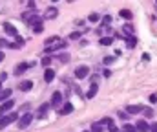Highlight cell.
<instances>
[{
	"instance_id": "5b68a950",
	"label": "cell",
	"mask_w": 157,
	"mask_h": 132,
	"mask_svg": "<svg viewBox=\"0 0 157 132\" xmlns=\"http://www.w3.org/2000/svg\"><path fill=\"white\" fill-rule=\"evenodd\" d=\"M135 129H137V132H150V125H148L146 121L139 119V121H137V125H135Z\"/></svg>"
},
{
	"instance_id": "e0dca14e",
	"label": "cell",
	"mask_w": 157,
	"mask_h": 132,
	"mask_svg": "<svg viewBox=\"0 0 157 132\" xmlns=\"http://www.w3.org/2000/svg\"><path fill=\"white\" fill-rule=\"evenodd\" d=\"M99 123H101L102 127H110V129L113 127V119H112V118H104V119H101Z\"/></svg>"
},
{
	"instance_id": "8992f818",
	"label": "cell",
	"mask_w": 157,
	"mask_h": 132,
	"mask_svg": "<svg viewBox=\"0 0 157 132\" xmlns=\"http://www.w3.org/2000/svg\"><path fill=\"white\" fill-rule=\"evenodd\" d=\"M62 103V94L60 92H53V95H51V105L53 106H59Z\"/></svg>"
},
{
	"instance_id": "ffe728a7",
	"label": "cell",
	"mask_w": 157,
	"mask_h": 132,
	"mask_svg": "<svg viewBox=\"0 0 157 132\" xmlns=\"http://www.w3.org/2000/svg\"><path fill=\"white\" fill-rule=\"evenodd\" d=\"M102 129H104V127H102V125L97 121V123H93V127H91V132H102Z\"/></svg>"
},
{
	"instance_id": "4dcf8cb0",
	"label": "cell",
	"mask_w": 157,
	"mask_h": 132,
	"mask_svg": "<svg viewBox=\"0 0 157 132\" xmlns=\"http://www.w3.org/2000/svg\"><path fill=\"white\" fill-rule=\"evenodd\" d=\"M49 62H51V59H49V57H46V59H42V64H44V66H48Z\"/></svg>"
},
{
	"instance_id": "8fae6325",
	"label": "cell",
	"mask_w": 157,
	"mask_h": 132,
	"mask_svg": "<svg viewBox=\"0 0 157 132\" xmlns=\"http://www.w3.org/2000/svg\"><path fill=\"white\" fill-rule=\"evenodd\" d=\"M97 85H95V83H93V85H91V86H90V90H88V95H86V97H88V99H93V97H95V95H97Z\"/></svg>"
},
{
	"instance_id": "603a6c76",
	"label": "cell",
	"mask_w": 157,
	"mask_h": 132,
	"mask_svg": "<svg viewBox=\"0 0 157 132\" xmlns=\"http://www.w3.org/2000/svg\"><path fill=\"white\" fill-rule=\"evenodd\" d=\"M88 20H90V22H97V20H99V15H97V13H91V15L88 17Z\"/></svg>"
},
{
	"instance_id": "4fadbf2b",
	"label": "cell",
	"mask_w": 157,
	"mask_h": 132,
	"mask_svg": "<svg viewBox=\"0 0 157 132\" xmlns=\"http://www.w3.org/2000/svg\"><path fill=\"white\" fill-rule=\"evenodd\" d=\"M57 15H59L57 7H48V11H46V17H48V18H55Z\"/></svg>"
},
{
	"instance_id": "cb8c5ba5",
	"label": "cell",
	"mask_w": 157,
	"mask_h": 132,
	"mask_svg": "<svg viewBox=\"0 0 157 132\" xmlns=\"http://www.w3.org/2000/svg\"><path fill=\"white\" fill-rule=\"evenodd\" d=\"M48 108H49V103H46V105H42V106H40V110H39V116H42V114H44V112H46Z\"/></svg>"
},
{
	"instance_id": "7c38bea8",
	"label": "cell",
	"mask_w": 157,
	"mask_h": 132,
	"mask_svg": "<svg viewBox=\"0 0 157 132\" xmlns=\"http://www.w3.org/2000/svg\"><path fill=\"white\" fill-rule=\"evenodd\" d=\"M11 97V90L6 88V90H0V101H7Z\"/></svg>"
},
{
	"instance_id": "5bb4252c",
	"label": "cell",
	"mask_w": 157,
	"mask_h": 132,
	"mask_svg": "<svg viewBox=\"0 0 157 132\" xmlns=\"http://www.w3.org/2000/svg\"><path fill=\"white\" fill-rule=\"evenodd\" d=\"M28 68H29V64H26V62H24V64H18V66L15 68V74H17V75H20V74H24Z\"/></svg>"
},
{
	"instance_id": "ac0fdd59",
	"label": "cell",
	"mask_w": 157,
	"mask_h": 132,
	"mask_svg": "<svg viewBox=\"0 0 157 132\" xmlns=\"http://www.w3.org/2000/svg\"><path fill=\"white\" fill-rule=\"evenodd\" d=\"M70 112H73V106H71L70 103H66V105H64V106L60 108V114L64 116V114H70Z\"/></svg>"
},
{
	"instance_id": "836d02e7",
	"label": "cell",
	"mask_w": 157,
	"mask_h": 132,
	"mask_svg": "<svg viewBox=\"0 0 157 132\" xmlns=\"http://www.w3.org/2000/svg\"><path fill=\"white\" fill-rule=\"evenodd\" d=\"M110 132H119V130L115 129V127H112V129H110Z\"/></svg>"
},
{
	"instance_id": "277c9868",
	"label": "cell",
	"mask_w": 157,
	"mask_h": 132,
	"mask_svg": "<svg viewBox=\"0 0 157 132\" xmlns=\"http://www.w3.org/2000/svg\"><path fill=\"white\" fill-rule=\"evenodd\" d=\"M13 103H15V101H11V99H7L6 103H2V105H0V116H4L6 112H9V110L13 108Z\"/></svg>"
},
{
	"instance_id": "7402d4cb",
	"label": "cell",
	"mask_w": 157,
	"mask_h": 132,
	"mask_svg": "<svg viewBox=\"0 0 157 132\" xmlns=\"http://www.w3.org/2000/svg\"><path fill=\"white\" fill-rule=\"evenodd\" d=\"M33 31H35V33H42V31H44V26H42V24H37V26H33Z\"/></svg>"
},
{
	"instance_id": "8d00e7d4",
	"label": "cell",
	"mask_w": 157,
	"mask_h": 132,
	"mask_svg": "<svg viewBox=\"0 0 157 132\" xmlns=\"http://www.w3.org/2000/svg\"><path fill=\"white\" fill-rule=\"evenodd\" d=\"M0 88H2V83H0Z\"/></svg>"
},
{
	"instance_id": "52a82bcc",
	"label": "cell",
	"mask_w": 157,
	"mask_h": 132,
	"mask_svg": "<svg viewBox=\"0 0 157 132\" xmlns=\"http://www.w3.org/2000/svg\"><path fill=\"white\" fill-rule=\"evenodd\" d=\"M126 112H128V114H139V112H144V108H143L141 105H130V106L126 108Z\"/></svg>"
},
{
	"instance_id": "4316f807",
	"label": "cell",
	"mask_w": 157,
	"mask_h": 132,
	"mask_svg": "<svg viewBox=\"0 0 157 132\" xmlns=\"http://www.w3.org/2000/svg\"><path fill=\"white\" fill-rule=\"evenodd\" d=\"M101 44L102 46H108V44H112V39L108 37V39H101Z\"/></svg>"
},
{
	"instance_id": "44dd1931",
	"label": "cell",
	"mask_w": 157,
	"mask_h": 132,
	"mask_svg": "<svg viewBox=\"0 0 157 132\" xmlns=\"http://www.w3.org/2000/svg\"><path fill=\"white\" fill-rule=\"evenodd\" d=\"M122 132H137V129H135L133 125H126V127L122 129Z\"/></svg>"
},
{
	"instance_id": "6da1fadb",
	"label": "cell",
	"mask_w": 157,
	"mask_h": 132,
	"mask_svg": "<svg viewBox=\"0 0 157 132\" xmlns=\"http://www.w3.org/2000/svg\"><path fill=\"white\" fill-rule=\"evenodd\" d=\"M17 118H18V114H15V112H9V114H6V116L0 119V129H4V127L11 125L13 121H17Z\"/></svg>"
},
{
	"instance_id": "f546056e",
	"label": "cell",
	"mask_w": 157,
	"mask_h": 132,
	"mask_svg": "<svg viewBox=\"0 0 157 132\" xmlns=\"http://www.w3.org/2000/svg\"><path fill=\"white\" fill-rule=\"evenodd\" d=\"M6 46H9V42L4 41V39H0V48H6Z\"/></svg>"
},
{
	"instance_id": "3957f363",
	"label": "cell",
	"mask_w": 157,
	"mask_h": 132,
	"mask_svg": "<svg viewBox=\"0 0 157 132\" xmlns=\"http://www.w3.org/2000/svg\"><path fill=\"white\" fill-rule=\"evenodd\" d=\"M88 74H90V68L88 66H78L77 70H75V77L77 79H84Z\"/></svg>"
},
{
	"instance_id": "83f0119b",
	"label": "cell",
	"mask_w": 157,
	"mask_h": 132,
	"mask_svg": "<svg viewBox=\"0 0 157 132\" xmlns=\"http://www.w3.org/2000/svg\"><path fill=\"white\" fill-rule=\"evenodd\" d=\"M80 37V31H73L71 35H70V39H78Z\"/></svg>"
},
{
	"instance_id": "9c48e42d",
	"label": "cell",
	"mask_w": 157,
	"mask_h": 132,
	"mask_svg": "<svg viewBox=\"0 0 157 132\" xmlns=\"http://www.w3.org/2000/svg\"><path fill=\"white\" fill-rule=\"evenodd\" d=\"M53 79H55V72H53V70H49V68H48V70H46V72H44V81H46V83H51V81H53Z\"/></svg>"
},
{
	"instance_id": "d6a6232c",
	"label": "cell",
	"mask_w": 157,
	"mask_h": 132,
	"mask_svg": "<svg viewBox=\"0 0 157 132\" xmlns=\"http://www.w3.org/2000/svg\"><path fill=\"white\" fill-rule=\"evenodd\" d=\"M157 101V95L155 94H152V95H150V103H155Z\"/></svg>"
},
{
	"instance_id": "d590c367",
	"label": "cell",
	"mask_w": 157,
	"mask_h": 132,
	"mask_svg": "<svg viewBox=\"0 0 157 132\" xmlns=\"http://www.w3.org/2000/svg\"><path fill=\"white\" fill-rule=\"evenodd\" d=\"M84 132H91V130H84Z\"/></svg>"
},
{
	"instance_id": "d6986e66",
	"label": "cell",
	"mask_w": 157,
	"mask_h": 132,
	"mask_svg": "<svg viewBox=\"0 0 157 132\" xmlns=\"http://www.w3.org/2000/svg\"><path fill=\"white\" fill-rule=\"evenodd\" d=\"M119 15H121L122 18H126V20H130V18H132V11H130V9H121V13H119Z\"/></svg>"
},
{
	"instance_id": "30bf717a",
	"label": "cell",
	"mask_w": 157,
	"mask_h": 132,
	"mask_svg": "<svg viewBox=\"0 0 157 132\" xmlns=\"http://www.w3.org/2000/svg\"><path fill=\"white\" fill-rule=\"evenodd\" d=\"M4 30H6L9 35H13V37H18V35H17V30H15V26H13V24H9V22H7V24H4Z\"/></svg>"
},
{
	"instance_id": "ba28073f",
	"label": "cell",
	"mask_w": 157,
	"mask_h": 132,
	"mask_svg": "<svg viewBox=\"0 0 157 132\" xmlns=\"http://www.w3.org/2000/svg\"><path fill=\"white\" fill-rule=\"evenodd\" d=\"M66 46H68V44H66V41H59L57 44H53L51 48H46V51H49V53H51V51H57V50H60V48H66Z\"/></svg>"
},
{
	"instance_id": "7a4b0ae2",
	"label": "cell",
	"mask_w": 157,
	"mask_h": 132,
	"mask_svg": "<svg viewBox=\"0 0 157 132\" xmlns=\"http://www.w3.org/2000/svg\"><path fill=\"white\" fill-rule=\"evenodd\" d=\"M33 121V114H29V112H26L20 119H18V129H26L29 123Z\"/></svg>"
},
{
	"instance_id": "9a60e30c",
	"label": "cell",
	"mask_w": 157,
	"mask_h": 132,
	"mask_svg": "<svg viewBox=\"0 0 157 132\" xmlns=\"http://www.w3.org/2000/svg\"><path fill=\"white\" fill-rule=\"evenodd\" d=\"M59 41H62V39H59V37H49V39H46V48H51V46H53V44H57L59 42Z\"/></svg>"
},
{
	"instance_id": "1f68e13d",
	"label": "cell",
	"mask_w": 157,
	"mask_h": 132,
	"mask_svg": "<svg viewBox=\"0 0 157 132\" xmlns=\"http://www.w3.org/2000/svg\"><path fill=\"white\" fill-rule=\"evenodd\" d=\"M150 132H157V123H152L150 125Z\"/></svg>"
},
{
	"instance_id": "e575fe53",
	"label": "cell",
	"mask_w": 157,
	"mask_h": 132,
	"mask_svg": "<svg viewBox=\"0 0 157 132\" xmlns=\"http://www.w3.org/2000/svg\"><path fill=\"white\" fill-rule=\"evenodd\" d=\"M2 59H4V51H0V62H2Z\"/></svg>"
},
{
	"instance_id": "484cf974",
	"label": "cell",
	"mask_w": 157,
	"mask_h": 132,
	"mask_svg": "<svg viewBox=\"0 0 157 132\" xmlns=\"http://www.w3.org/2000/svg\"><path fill=\"white\" fill-rule=\"evenodd\" d=\"M122 30H124V33H133V28H132L130 24H128V26H124Z\"/></svg>"
},
{
	"instance_id": "d4e9b609",
	"label": "cell",
	"mask_w": 157,
	"mask_h": 132,
	"mask_svg": "<svg viewBox=\"0 0 157 132\" xmlns=\"http://www.w3.org/2000/svg\"><path fill=\"white\" fill-rule=\"evenodd\" d=\"M59 59H60L62 62H68V61H70V55H68V53H62V55H59Z\"/></svg>"
},
{
	"instance_id": "f1b7e54d",
	"label": "cell",
	"mask_w": 157,
	"mask_h": 132,
	"mask_svg": "<svg viewBox=\"0 0 157 132\" xmlns=\"http://www.w3.org/2000/svg\"><path fill=\"white\" fill-rule=\"evenodd\" d=\"M152 114H154V112H152V108H144V116H146V118H150Z\"/></svg>"
},
{
	"instance_id": "2e32d148",
	"label": "cell",
	"mask_w": 157,
	"mask_h": 132,
	"mask_svg": "<svg viewBox=\"0 0 157 132\" xmlns=\"http://www.w3.org/2000/svg\"><path fill=\"white\" fill-rule=\"evenodd\" d=\"M31 86H33V83H31V81H22L18 88H20L22 92H28V90H31Z\"/></svg>"
}]
</instances>
